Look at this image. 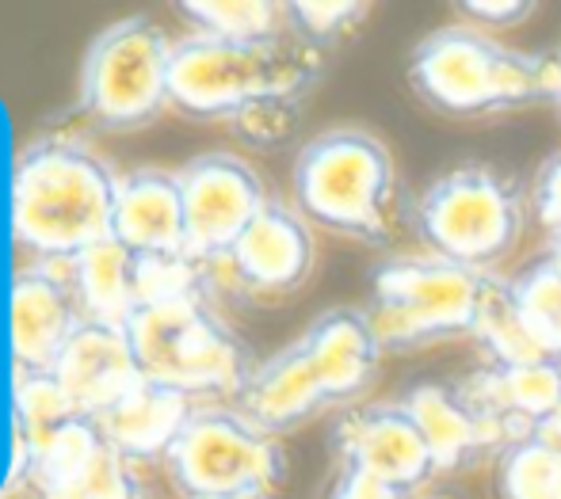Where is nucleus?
<instances>
[{
  "mask_svg": "<svg viewBox=\"0 0 561 499\" xmlns=\"http://www.w3.org/2000/svg\"><path fill=\"white\" fill-rule=\"evenodd\" d=\"M527 195L512 172L466 161L439 172L409 206V229L424 252L450 264L493 271L516 252L527 229Z\"/></svg>",
  "mask_w": 561,
  "mask_h": 499,
  "instance_id": "0eeeda50",
  "label": "nucleus"
},
{
  "mask_svg": "<svg viewBox=\"0 0 561 499\" xmlns=\"http://www.w3.org/2000/svg\"><path fill=\"white\" fill-rule=\"evenodd\" d=\"M180 12L195 23V35L218 43H275L290 35L287 4L279 0H187Z\"/></svg>",
  "mask_w": 561,
  "mask_h": 499,
  "instance_id": "b1692460",
  "label": "nucleus"
},
{
  "mask_svg": "<svg viewBox=\"0 0 561 499\" xmlns=\"http://www.w3.org/2000/svg\"><path fill=\"white\" fill-rule=\"evenodd\" d=\"M329 408H333V401H329L325 385H321L318 370L298 339L267 362H256L244 390L237 393V411L275 439L325 416Z\"/></svg>",
  "mask_w": 561,
  "mask_h": 499,
  "instance_id": "6ab92c4d",
  "label": "nucleus"
},
{
  "mask_svg": "<svg viewBox=\"0 0 561 499\" xmlns=\"http://www.w3.org/2000/svg\"><path fill=\"white\" fill-rule=\"evenodd\" d=\"M0 499H20V496H15L12 488H0Z\"/></svg>",
  "mask_w": 561,
  "mask_h": 499,
  "instance_id": "f704fd0d",
  "label": "nucleus"
},
{
  "mask_svg": "<svg viewBox=\"0 0 561 499\" xmlns=\"http://www.w3.org/2000/svg\"><path fill=\"white\" fill-rule=\"evenodd\" d=\"M187 256L215 267L267 202L256 169L237 153H203L176 172Z\"/></svg>",
  "mask_w": 561,
  "mask_h": 499,
  "instance_id": "9b49d317",
  "label": "nucleus"
},
{
  "mask_svg": "<svg viewBox=\"0 0 561 499\" xmlns=\"http://www.w3.org/2000/svg\"><path fill=\"white\" fill-rule=\"evenodd\" d=\"M50 374L69 393L77 411L89 419H100L104 411H112L141 382V370L138 359H134L126 328L92 324V321H84L77 328V336L58 355Z\"/></svg>",
  "mask_w": 561,
  "mask_h": 499,
  "instance_id": "f3484780",
  "label": "nucleus"
},
{
  "mask_svg": "<svg viewBox=\"0 0 561 499\" xmlns=\"http://www.w3.org/2000/svg\"><path fill=\"white\" fill-rule=\"evenodd\" d=\"M313 229L295 206L267 202L237 244L210 267L215 287L226 282L244 298H283L295 294L313 275Z\"/></svg>",
  "mask_w": 561,
  "mask_h": 499,
  "instance_id": "ddd939ff",
  "label": "nucleus"
},
{
  "mask_svg": "<svg viewBox=\"0 0 561 499\" xmlns=\"http://www.w3.org/2000/svg\"><path fill=\"white\" fill-rule=\"evenodd\" d=\"M215 287L141 301L126 321L134 359L146 382L199 397H237L252 378L249 347L210 305Z\"/></svg>",
  "mask_w": 561,
  "mask_h": 499,
  "instance_id": "423d86ee",
  "label": "nucleus"
},
{
  "mask_svg": "<svg viewBox=\"0 0 561 499\" xmlns=\"http://www.w3.org/2000/svg\"><path fill=\"white\" fill-rule=\"evenodd\" d=\"M172 43L153 20L130 15L100 31L81 66V103L104 130H138L169 107Z\"/></svg>",
  "mask_w": 561,
  "mask_h": 499,
  "instance_id": "1a4fd4ad",
  "label": "nucleus"
},
{
  "mask_svg": "<svg viewBox=\"0 0 561 499\" xmlns=\"http://www.w3.org/2000/svg\"><path fill=\"white\" fill-rule=\"evenodd\" d=\"M458 12L489 35V27H516V23H524L535 12V4H527V0H466V4H458Z\"/></svg>",
  "mask_w": 561,
  "mask_h": 499,
  "instance_id": "c85d7f7f",
  "label": "nucleus"
},
{
  "mask_svg": "<svg viewBox=\"0 0 561 499\" xmlns=\"http://www.w3.org/2000/svg\"><path fill=\"white\" fill-rule=\"evenodd\" d=\"M325 499H416L405 488H393L386 480H375L367 473H352V469H336V480L329 485Z\"/></svg>",
  "mask_w": 561,
  "mask_h": 499,
  "instance_id": "c756f323",
  "label": "nucleus"
},
{
  "mask_svg": "<svg viewBox=\"0 0 561 499\" xmlns=\"http://www.w3.org/2000/svg\"><path fill=\"white\" fill-rule=\"evenodd\" d=\"M527 206H531V218L547 229V236L561 233V149L535 169Z\"/></svg>",
  "mask_w": 561,
  "mask_h": 499,
  "instance_id": "cd10ccee",
  "label": "nucleus"
},
{
  "mask_svg": "<svg viewBox=\"0 0 561 499\" xmlns=\"http://www.w3.org/2000/svg\"><path fill=\"white\" fill-rule=\"evenodd\" d=\"M306 347L321 385H325L333 408H347L375 385L382 344L363 305H336L325 309L310 328L298 336Z\"/></svg>",
  "mask_w": 561,
  "mask_h": 499,
  "instance_id": "a211bd4d",
  "label": "nucleus"
},
{
  "mask_svg": "<svg viewBox=\"0 0 561 499\" xmlns=\"http://www.w3.org/2000/svg\"><path fill=\"white\" fill-rule=\"evenodd\" d=\"M164 469L184 496H272L287 477V457L275 434L237 408L207 404L172 442Z\"/></svg>",
  "mask_w": 561,
  "mask_h": 499,
  "instance_id": "6e6552de",
  "label": "nucleus"
},
{
  "mask_svg": "<svg viewBox=\"0 0 561 499\" xmlns=\"http://www.w3.org/2000/svg\"><path fill=\"white\" fill-rule=\"evenodd\" d=\"M195 404L187 393L169 390L141 378L112 411L96 419L104 427L107 442L126 457V462H157L169 457L172 442L180 439V431L187 427V419L195 416Z\"/></svg>",
  "mask_w": 561,
  "mask_h": 499,
  "instance_id": "412c9836",
  "label": "nucleus"
},
{
  "mask_svg": "<svg viewBox=\"0 0 561 499\" xmlns=\"http://www.w3.org/2000/svg\"><path fill=\"white\" fill-rule=\"evenodd\" d=\"M504 305L539 359L561 362V267L542 252L539 259L504 279Z\"/></svg>",
  "mask_w": 561,
  "mask_h": 499,
  "instance_id": "5701e85b",
  "label": "nucleus"
},
{
  "mask_svg": "<svg viewBox=\"0 0 561 499\" xmlns=\"http://www.w3.org/2000/svg\"><path fill=\"white\" fill-rule=\"evenodd\" d=\"M77 404L58 385V378L46 374H20L12 382V434L15 450H35L50 439L54 431L77 419Z\"/></svg>",
  "mask_w": 561,
  "mask_h": 499,
  "instance_id": "a878e982",
  "label": "nucleus"
},
{
  "mask_svg": "<svg viewBox=\"0 0 561 499\" xmlns=\"http://www.w3.org/2000/svg\"><path fill=\"white\" fill-rule=\"evenodd\" d=\"M416 100L444 118H496L554 103V54H524L478 27H439L409 54Z\"/></svg>",
  "mask_w": 561,
  "mask_h": 499,
  "instance_id": "7ed1b4c3",
  "label": "nucleus"
},
{
  "mask_svg": "<svg viewBox=\"0 0 561 499\" xmlns=\"http://www.w3.org/2000/svg\"><path fill=\"white\" fill-rule=\"evenodd\" d=\"M554 61H558V89H554V107H558V115H561V46L554 50Z\"/></svg>",
  "mask_w": 561,
  "mask_h": 499,
  "instance_id": "2f4dec72",
  "label": "nucleus"
},
{
  "mask_svg": "<svg viewBox=\"0 0 561 499\" xmlns=\"http://www.w3.org/2000/svg\"><path fill=\"white\" fill-rule=\"evenodd\" d=\"M321 73L325 54L302 46L295 35L275 43L192 35L172 46L169 107L199 123H229L241 141L272 149L295 134Z\"/></svg>",
  "mask_w": 561,
  "mask_h": 499,
  "instance_id": "f257e3e1",
  "label": "nucleus"
},
{
  "mask_svg": "<svg viewBox=\"0 0 561 499\" xmlns=\"http://www.w3.org/2000/svg\"><path fill=\"white\" fill-rule=\"evenodd\" d=\"M295 210L310 225L382 248L401 229V184L393 153L363 126H333L298 149Z\"/></svg>",
  "mask_w": 561,
  "mask_h": 499,
  "instance_id": "20e7f679",
  "label": "nucleus"
},
{
  "mask_svg": "<svg viewBox=\"0 0 561 499\" xmlns=\"http://www.w3.org/2000/svg\"><path fill=\"white\" fill-rule=\"evenodd\" d=\"M481 411L501 427L504 442L550 434L561 416V362H481L466 378H458Z\"/></svg>",
  "mask_w": 561,
  "mask_h": 499,
  "instance_id": "dca6fc26",
  "label": "nucleus"
},
{
  "mask_svg": "<svg viewBox=\"0 0 561 499\" xmlns=\"http://www.w3.org/2000/svg\"><path fill=\"white\" fill-rule=\"evenodd\" d=\"M66 275L77 290L84 321L126 328L134 316V252H126L112 236L66 264Z\"/></svg>",
  "mask_w": 561,
  "mask_h": 499,
  "instance_id": "4be33fe9",
  "label": "nucleus"
},
{
  "mask_svg": "<svg viewBox=\"0 0 561 499\" xmlns=\"http://www.w3.org/2000/svg\"><path fill=\"white\" fill-rule=\"evenodd\" d=\"M501 275L450 264L432 252L390 256L370 275V324L378 344L390 355H413L436 344L473 339L493 298L501 294Z\"/></svg>",
  "mask_w": 561,
  "mask_h": 499,
  "instance_id": "39448f33",
  "label": "nucleus"
},
{
  "mask_svg": "<svg viewBox=\"0 0 561 499\" xmlns=\"http://www.w3.org/2000/svg\"><path fill=\"white\" fill-rule=\"evenodd\" d=\"M550 439H558V442H561V416H558V423L550 427Z\"/></svg>",
  "mask_w": 561,
  "mask_h": 499,
  "instance_id": "72a5a7b5",
  "label": "nucleus"
},
{
  "mask_svg": "<svg viewBox=\"0 0 561 499\" xmlns=\"http://www.w3.org/2000/svg\"><path fill=\"white\" fill-rule=\"evenodd\" d=\"M8 488L20 499H141L130 462L89 416L69 419L43 446L15 450Z\"/></svg>",
  "mask_w": 561,
  "mask_h": 499,
  "instance_id": "9d476101",
  "label": "nucleus"
},
{
  "mask_svg": "<svg viewBox=\"0 0 561 499\" xmlns=\"http://www.w3.org/2000/svg\"><path fill=\"white\" fill-rule=\"evenodd\" d=\"M141 499H146V496H141Z\"/></svg>",
  "mask_w": 561,
  "mask_h": 499,
  "instance_id": "e433bc0d",
  "label": "nucleus"
},
{
  "mask_svg": "<svg viewBox=\"0 0 561 499\" xmlns=\"http://www.w3.org/2000/svg\"><path fill=\"white\" fill-rule=\"evenodd\" d=\"M542 252H547V256L561 267V233L558 236H547V248H542Z\"/></svg>",
  "mask_w": 561,
  "mask_h": 499,
  "instance_id": "7c9ffc66",
  "label": "nucleus"
},
{
  "mask_svg": "<svg viewBox=\"0 0 561 499\" xmlns=\"http://www.w3.org/2000/svg\"><path fill=\"white\" fill-rule=\"evenodd\" d=\"M329 446L336 454V469L367 473L405 492H424L436 480L428 442L401 401L355 404L333 423Z\"/></svg>",
  "mask_w": 561,
  "mask_h": 499,
  "instance_id": "f8f14e48",
  "label": "nucleus"
},
{
  "mask_svg": "<svg viewBox=\"0 0 561 499\" xmlns=\"http://www.w3.org/2000/svg\"><path fill=\"white\" fill-rule=\"evenodd\" d=\"M81 324L84 313L66 267H20L12 298H8V339H12L15 378L46 374Z\"/></svg>",
  "mask_w": 561,
  "mask_h": 499,
  "instance_id": "4468645a",
  "label": "nucleus"
},
{
  "mask_svg": "<svg viewBox=\"0 0 561 499\" xmlns=\"http://www.w3.org/2000/svg\"><path fill=\"white\" fill-rule=\"evenodd\" d=\"M115 187L92 149L66 138L23 149L8 179V233L38 264L66 267L96 244L112 241Z\"/></svg>",
  "mask_w": 561,
  "mask_h": 499,
  "instance_id": "f03ea898",
  "label": "nucleus"
},
{
  "mask_svg": "<svg viewBox=\"0 0 561 499\" xmlns=\"http://www.w3.org/2000/svg\"><path fill=\"white\" fill-rule=\"evenodd\" d=\"M112 236L134 256H187L176 172L138 169L118 176Z\"/></svg>",
  "mask_w": 561,
  "mask_h": 499,
  "instance_id": "aec40b11",
  "label": "nucleus"
},
{
  "mask_svg": "<svg viewBox=\"0 0 561 499\" xmlns=\"http://www.w3.org/2000/svg\"><path fill=\"white\" fill-rule=\"evenodd\" d=\"M496 499H561V442L550 434L508 442L496 457Z\"/></svg>",
  "mask_w": 561,
  "mask_h": 499,
  "instance_id": "393cba45",
  "label": "nucleus"
},
{
  "mask_svg": "<svg viewBox=\"0 0 561 499\" xmlns=\"http://www.w3.org/2000/svg\"><path fill=\"white\" fill-rule=\"evenodd\" d=\"M428 442L436 477H458L496 462L508 446L501 427L473 404L458 382H416L398 397Z\"/></svg>",
  "mask_w": 561,
  "mask_h": 499,
  "instance_id": "2eb2a0df",
  "label": "nucleus"
},
{
  "mask_svg": "<svg viewBox=\"0 0 561 499\" xmlns=\"http://www.w3.org/2000/svg\"><path fill=\"white\" fill-rule=\"evenodd\" d=\"M184 499H272V496H184Z\"/></svg>",
  "mask_w": 561,
  "mask_h": 499,
  "instance_id": "473e14b6",
  "label": "nucleus"
},
{
  "mask_svg": "<svg viewBox=\"0 0 561 499\" xmlns=\"http://www.w3.org/2000/svg\"><path fill=\"white\" fill-rule=\"evenodd\" d=\"M367 15L370 4H363V0H290L287 31L310 50L329 54L340 43H347Z\"/></svg>",
  "mask_w": 561,
  "mask_h": 499,
  "instance_id": "bb28decb",
  "label": "nucleus"
},
{
  "mask_svg": "<svg viewBox=\"0 0 561 499\" xmlns=\"http://www.w3.org/2000/svg\"><path fill=\"white\" fill-rule=\"evenodd\" d=\"M428 499H450V496H428Z\"/></svg>",
  "mask_w": 561,
  "mask_h": 499,
  "instance_id": "c9c22d12",
  "label": "nucleus"
}]
</instances>
